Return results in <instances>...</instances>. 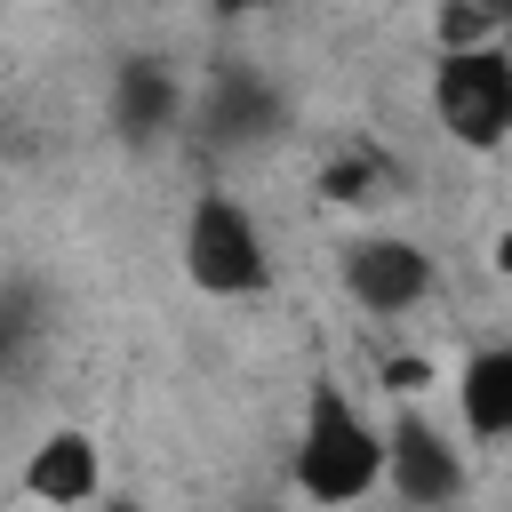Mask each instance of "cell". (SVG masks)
<instances>
[{
    "label": "cell",
    "mask_w": 512,
    "mask_h": 512,
    "mask_svg": "<svg viewBox=\"0 0 512 512\" xmlns=\"http://www.w3.org/2000/svg\"><path fill=\"white\" fill-rule=\"evenodd\" d=\"M432 120L448 144L464 152H504L512 144V48L472 40V48H440L432 64Z\"/></svg>",
    "instance_id": "3957f363"
},
{
    "label": "cell",
    "mask_w": 512,
    "mask_h": 512,
    "mask_svg": "<svg viewBox=\"0 0 512 512\" xmlns=\"http://www.w3.org/2000/svg\"><path fill=\"white\" fill-rule=\"evenodd\" d=\"M104 512H144V504L136 496H104Z\"/></svg>",
    "instance_id": "5bb4252c"
},
{
    "label": "cell",
    "mask_w": 512,
    "mask_h": 512,
    "mask_svg": "<svg viewBox=\"0 0 512 512\" xmlns=\"http://www.w3.org/2000/svg\"><path fill=\"white\" fill-rule=\"evenodd\" d=\"M224 24H240V16H264V8H280V0H208Z\"/></svg>",
    "instance_id": "4fadbf2b"
},
{
    "label": "cell",
    "mask_w": 512,
    "mask_h": 512,
    "mask_svg": "<svg viewBox=\"0 0 512 512\" xmlns=\"http://www.w3.org/2000/svg\"><path fill=\"white\" fill-rule=\"evenodd\" d=\"M456 424L464 440H512V344H480L456 368Z\"/></svg>",
    "instance_id": "9c48e42d"
},
{
    "label": "cell",
    "mask_w": 512,
    "mask_h": 512,
    "mask_svg": "<svg viewBox=\"0 0 512 512\" xmlns=\"http://www.w3.org/2000/svg\"><path fill=\"white\" fill-rule=\"evenodd\" d=\"M424 384H432V368H424V360H384V392H392V400H416Z\"/></svg>",
    "instance_id": "8fae6325"
},
{
    "label": "cell",
    "mask_w": 512,
    "mask_h": 512,
    "mask_svg": "<svg viewBox=\"0 0 512 512\" xmlns=\"http://www.w3.org/2000/svg\"><path fill=\"white\" fill-rule=\"evenodd\" d=\"M480 8H488V16H496V24H512V0H480Z\"/></svg>",
    "instance_id": "9a60e30c"
},
{
    "label": "cell",
    "mask_w": 512,
    "mask_h": 512,
    "mask_svg": "<svg viewBox=\"0 0 512 512\" xmlns=\"http://www.w3.org/2000/svg\"><path fill=\"white\" fill-rule=\"evenodd\" d=\"M176 264L200 296L216 304H240V296H264L272 288V240L256 224V208L224 184H208L192 208H184V232H176Z\"/></svg>",
    "instance_id": "7a4b0ae2"
},
{
    "label": "cell",
    "mask_w": 512,
    "mask_h": 512,
    "mask_svg": "<svg viewBox=\"0 0 512 512\" xmlns=\"http://www.w3.org/2000/svg\"><path fill=\"white\" fill-rule=\"evenodd\" d=\"M488 264H496V272H504V280H512V216H504V224H496V240H488Z\"/></svg>",
    "instance_id": "7c38bea8"
},
{
    "label": "cell",
    "mask_w": 512,
    "mask_h": 512,
    "mask_svg": "<svg viewBox=\"0 0 512 512\" xmlns=\"http://www.w3.org/2000/svg\"><path fill=\"white\" fill-rule=\"evenodd\" d=\"M392 184H400V160H392L384 144H368V136H360V144H344V152L320 168V192H328V200H344V208H360V200H384Z\"/></svg>",
    "instance_id": "30bf717a"
},
{
    "label": "cell",
    "mask_w": 512,
    "mask_h": 512,
    "mask_svg": "<svg viewBox=\"0 0 512 512\" xmlns=\"http://www.w3.org/2000/svg\"><path fill=\"white\" fill-rule=\"evenodd\" d=\"M344 296H352L360 312H376V320L416 312V304L432 296V256H424V240H408V232H360V240H344Z\"/></svg>",
    "instance_id": "8992f818"
},
{
    "label": "cell",
    "mask_w": 512,
    "mask_h": 512,
    "mask_svg": "<svg viewBox=\"0 0 512 512\" xmlns=\"http://www.w3.org/2000/svg\"><path fill=\"white\" fill-rule=\"evenodd\" d=\"M288 480H296V496L320 504V512H344V504H360V496L384 488V432L360 416V400H352L336 376H320V384L304 392V424H296V448H288Z\"/></svg>",
    "instance_id": "6da1fadb"
},
{
    "label": "cell",
    "mask_w": 512,
    "mask_h": 512,
    "mask_svg": "<svg viewBox=\"0 0 512 512\" xmlns=\"http://www.w3.org/2000/svg\"><path fill=\"white\" fill-rule=\"evenodd\" d=\"M16 488H24L32 504H48V512H72V504H88V496L104 488V448H96L80 424H56V432L32 440Z\"/></svg>",
    "instance_id": "ba28073f"
},
{
    "label": "cell",
    "mask_w": 512,
    "mask_h": 512,
    "mask_svg": "<svg viewBox=\"0 0 512 512\" xmlns=\"http://www.w3.org/2000/svg\"><path fill=\"white\" fill-rule=\"evenodd\" d=\"M184 80L160 64V56H120V72H112V88H104V120H112V136L120 144H136V152H152V144H168L176 128H184Z\"/></svg>",
    "instance_id": "52a82bcc"
},
{
    "label": "cell",
    "mask_w": 512,
    "mask_h": 512,
    "mask_svg": "<svg viewBox=\"0 0 512 512\" xmlns=\"http://www.w3.org/2000/svg\"><path fill=\"white\" fill-rule=\"evenodd\" d=\"M384 488H392L400 504H416V512H440V504H456V496L472 488L464 440H456L448 424H432L416 400H400L392 424H384Z\"/></svg>",
    "instance_id": "277c9868"
},
{
    "label": "cell",
    "mask_w": 512,
    "mask_h": 512,
    "mask_svg": "<svg viewBox=\"0 0 512 512\" xmlns=\"http://www.w3.org/2000/svg\"><path fill=\"white\" fill-rule=\"evenodd\" d=\"M192 128H200L208 152H256V144H272L288 128V96L256 64H216L200 80V96H192Z\"/></svg>",
    "instance_id": "5b68a950"
}]
</instances>
